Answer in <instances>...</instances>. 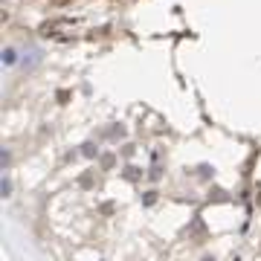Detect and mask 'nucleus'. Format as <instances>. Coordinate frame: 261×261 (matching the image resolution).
Instances as JSON below:
<instances>
[{"label":"nucleus","instance_id":"1","mask_svg":"<svg viewBox=\"0 0 261 261\" xmlns=\"http://www.w3.org/2000/svg\"><path fill=\"white\" fill-rule=\"evenodd\" d=\"M3 64H6V67L18 64V49H15V47H6V49H3Z\"/></svg>","mask_w":261,"mask_h":261},{"label":"nucleus","instance_id":"2","mask_svg":"<svg viewBox=\"0 0 261 261\" xmlns=\"http://www.w3.org/2000/svg\"><path fill=\"white\" fill-rule=\"evenodd\" d=\"M0 192H3V197L12 195V180H9V177H3V183H0Z\"/></svg>","mask_w":261,"mask_h":261}]
</instances>
